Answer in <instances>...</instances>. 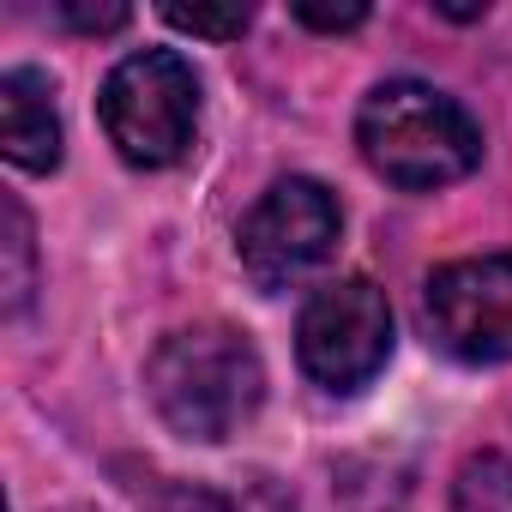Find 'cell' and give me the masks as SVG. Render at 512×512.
<instances>
[{
    "instance_id": "cell-11",
    "label": "cell",
    "mask_w": 512,
    "mask_h": 512,
    "mask_svg": "<svg viewBox=\"0 0 512 512\" xmlns=\"http://www.w3.org/2000/svg\"><path fill=\"white\" fill-rule=\"evenodd\" d=\"M296 19L308 31H356V25H368V7H362V0H350V7H314V0H302Z\"/></svg>"
},
{
    "instance_id": "cell-1",
    "label": "cell",
    "mask_w": 512,
    "mask_h": 512,
    "mask_svg": "<svg viewBox=\"0 0 512 512\" xmlns=\"http://www.w3.org/2000/svg\"><path fill=\"white\" fill-rule=\"evenodd\" d=\"M157 416L181 440H229L266 404V362L235 326H187L169 332L145 368Z\"/></svg>"
},
{
    "instance_id": "cell-3",
    "label": "cell",
    "mask_w": 512,
    "mask_h": 512,
    "mask_svg": "<svg viewBox=\"0 0 512 512\" xmlns=\"http://www.w3.org/2000/svg\"><path fill=\"white\" fill-rule=\"evenodd\" d=\"M103 133L133 169H169L199 133V73L175 49H139L103 79Z\"/></svg>"
},
{
    "instance_id": "cell-12",
    "label": "cell",
    "mask_w": 512,
    "mask_h": 512,
    "mask_svg": "<svg viewBox=\"0 0 512 512\" xmlns=\"http://www.w3.org/2000/svg\"><path fill=\"white\" fill-rule=\"evenodd\" d=\"M61 25H73V31H91V37H103V31H121L127 25V7H61Z\"/></svg>"
},
{
    "instance_id": "cell-9",
    "label": "cell",
    "mask_w": 512,
    "mask_h": 512,
    "mask_svg": "<svg viewBox=\"0 0 512 512\" xmlns=\"http://www.w3.org/2000/svg\"><path fill=\"white\" fill-rule=\"evenodd\" d=\"M452 512H512V458L476 452L452 476Z\"/></svg>"
},
{
    "instance_id": "cell-8",
    "label": "cell",
    "mask_w": 512,
    "mask_h": 512,
    "mask_svg": "<svg viewBox=\"0 0 512 512\" xmlns=\"http://www.w3.org/2000/svg\"><path fill=\"white\" fill-rule=\"evenodd\" d=\"M0 217H7V241H0V290H7V314H25L31 308V290H37V235H31V211L7 193L0 199Z\"/></svg>"
},
{
    "instance_id": "cell-7",
    "label": "cell",
    "mask_w": 512,
    "mask_h": 512,
    "mask_svg": "<svg viewBox=\"0 0 512 512\" xmlns=\"http://www.w3.org/2000/svg\"><path fill=\"white\" fill-rule=\"evenodd\" d=\"M0 151L13 169L49 175L61 163V109H55V85L37 67H13L0 79Z\"/></svg>"
},
{
    "instance_id": "cell-5",
    "label": "cell",
    "mask_w": 512,
    "mask_h": 512,
    "mask_svg": "<svg viewBox=\"0 0 512 512\" xmlns=\"http://www.w3.org/2000/svg\"><path fill=\"white\" fill-rule=\"evenodd\" d=\"M338 229H344L338 199H332L320 181L290 175V181L266 187L260 205L241 217V235H235L241 272L260 284V290H290V284H302L314 266L332 260Z\"/></svg>"
},
{
    "instance_id": "cell-4",
    "label": "cell",
    "mask_w": 512,
    "mask_h": 512,
    "mask_svg": "<svg viewBox=\"0 0 512 512\" xmlns=\"http://www.w3.org/2000/svg\"><path fill=\"white\" fill-rule=\"evenodd\" d=\"M296 356L314 386L326 392H362L386 356H392V308L386 290L368 278H338L308 296L296 320Z\"/></svg>"
},
{
    "instance_id": "cell-6",
    "label": "cell",
    "mask_w": 512,
    "mask_h": 512,
    "mask_svg": "<svg viewBox=\"0 0 512 512\" xmlns=\"http://www.w3.org/2000/svg\"><path fill=\"white\" fill-rule=\"evenodd\" d=\"M422 320L458 362H512V253L440 266L422 290Z\"/></svg>"
},
{
    "instance_id": "cell-2",
    "label": "cell",
    "mask_w": 512,
    "mask_h": 512,
    "mask_svg": "<svg viewBox=\"0 0 512 512\" xmlns=\"http://www.w3.org/2000/svg\"><path fill=\"white\" fill-rule=\"evenodd\" d=\"M356 145L368 169L404 193L464 181L482 163V133L470 109L422 79H386L356 109Z\"/></svg>"
},
{
    "instance_id": "cell-10",
    "label": "cell",
    "mask_w": 512,
    "mask_h": 512,
    "mask_svg": "<svg viewBox=\"0 0 512 512\" xmlns=\"http://www.w3.org/2000/svg\"><path fill=\"white\" fill-rule=\"evenodd\" d=\"M163 19L175 25V31H193V37H217V43H229V37H241L247 25H253V7H163Z\"/></svg>"
}]
</instances>
